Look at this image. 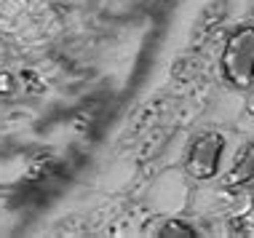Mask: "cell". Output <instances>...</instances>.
<instances>
[{"instance_id":"cell-1","label":"cell","mask_w":254,"mask_h":238,"mask_svg":"<svg viewBox=\"0 0 254 238\" xmlns=\"http://www.w3.org/2000/svg\"><path fill=\"white\" fill-rule=\"evenodd\" d=\"M222 72L228 83L249 88L254 83V27L244 24L228 38L222 51Z\"/></svg>"},{"instance_id":"cell-2","label":"cell","mask_w":254,"mask_h":238,"mask_svg":"<svg viewBox=\"0 0 254 238\" xmlns=\"http://www.w3.org/2000/svg\"><path fill=\"white\" fill-rule=\"evenodd\" d=\"M225 139L222 134H201L188 153V174L195 179H211L219 172V158H222Z\"/></svg>"},{"instance_id":"cell-3","label":"cell","mask_w":254,"mask_h":238,"mask_svg":"<svg viewBox=\"0 0 254 238\" xmlns=\"http://www.w3.org/2000/svg\"><path fill=\"white\" fill-rule=\"evenodd\" d=\"M27 22H30L27 0H0V30L3 32H19Z\"/></svg>"},{"instance_id":"cell-4","label":"cell","mask_w":254,"mask_h":238,"mask_svg":"<svg viewBox=\"0 0 254 238\" xmlns=\"http://www.w3.org/2000/svg\"><path fill=\"white\" fill-rule=\"evenodd\" d=\"M233 182H249L254 179V145H249L246 150L236 158V166H233Z\"/></svg>"},{"instance_id":"cell-5","label":"cell","mask_w":254,"mask_h":238,"mask_svg":"<svg viewBox=\"0 0 254 238\" xmlns=\"http://www.w3.org/2000/svg\"><path fill=\"white\" fill-rule=\"evenodd\" d=\"M161 233H163V236H169V233H182V236H193V228L182 225V222H169V225L163 228Z\"/></svg>"}]
</instances>
